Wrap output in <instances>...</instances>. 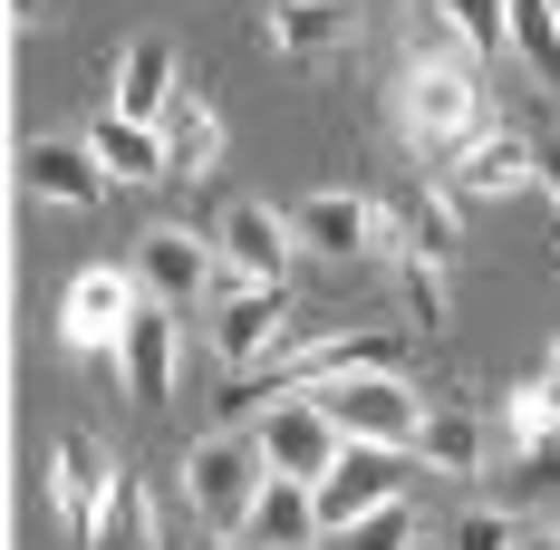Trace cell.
<instances>
[{
	"label": "cell",
	"instance_id": "cell-4",
	"mask_svg": "<svg viewBox=\"0 0 560 550\" xmlns=\"http://www.w3.org/2000/svg\"><path fill=\"white\" fill-rule=\"evenodd\" d=\"M387 502H406V444H348L319 473V531H358Z\"/></svg>",
	"mask_w": 560,
	"mask_h": 550
},
{
	"label": "cell",
	"instance_id": "cell-13",
	"mask_svg": "<svg viewBox=\"0 0 560 550\" xmlns=\"http://www.w3.org/2000/svg\"><path fill=\"white\" fill-rule=\"evenodd\" d=\"M377 203L368 194H310V203H290V232H300V251H319V261H368L377 251Z\"/></svg>",
	"mask_w": 560,
	"mask_h": 550
},
{
	"label": "cell",
	"instance_id": "cell-22",
	"mask_svg": "<svg viewBox=\"0 0 560 550\" xmlns=\"http://www.w3.org/2000/svg\"><path fill=\"white\" fill-rule=\"evenodd\" d=\"M348 39V0H271V49L280 58H319Z\"/></svg>",
	"mask_w": 560,
	"mask_h": 550
},
{
	"label": "cell",
	"instance_id": "cell-30",
	"mask_svg": "<svg viewBox=\"0 0 560 550\" xmlns=\"http://www.w3.org/2000/svg\"><path fill=\"white\" fill-rule=\"evenodd\" d=\"M10 20H20V30H39V20H49V0H10Z\"/></svg>",
	"mask_w": 560,
	"mask_h": 550
},
{
	"label": "cell",
	"instance_id": "cell-21",
	"mask_svg": "<svg viewBox=\"0 0 560 550\" xmlns=\"http://www.w3.org/2000/svg\"><path fill=\"white\" fill-rule=\"evenodd\" d=\"M88 550H155V493H145V473H136V464H116V483H107V502H97Z\"/></svg>",
	"mask_w": 560,
	"mask_h": 550
},
{
	"label": "cell",
	"instance_id": "cell-5",
	"mask_svg": "<svg viewBox=\"0 0 560 550\" xmlns=\"http://www.w3.org/2000/svg\"><path fill=\"white\" fill-rule=\"evenodd\" d=\"M136 309H145V280L136 271H78L68 300H58V348H78V358L107 348L116 358V338L136 329Z\"/></svg>",
	"mask_w": 560,
	"mask_h": 550
},
{
	"label": "cell",
	"instance_id": "cell-10",
	"mask_svg": "<svg viewBox=\"0 0 560 550\" xmlns=\"http://www.w3.org/2000/svg\"><path fill=\"white\" fill-rule=\"evenodd\" d=\"M20 184H30L39 203H58V213H88L116 174L97 165V145H88V136H39V145L20 155Z\"/></svg>",
	"mask_w": 560,
	"mask_h": 550
},
{
	"label": "cell",
	"instance_id": "cell-19",
	"mask_svg": "<svg viewBox=\"0 0 560 550\" xmlns=\"http://www.w3.org/2000/svg\"><path fill=\"white\" fill-rule=\"evenodd\" d=\"M155 126H165V155H174V174H213V165H223V107H213V97L174 87V107L155 116Z\"/></svg>",
	"mask_w": 560,
	"mask_h": 550
},
{
	"label": "cell",
	"instance_id": "cell-33",
	"mask_svg": "<svg viewBox=\"0 0 560 550\" xmlns=\"http://www.w3.org/2000/svg\"><path fill=\"white\" fill-rule=\"evenodd\" d=\"M194 550H223V541H194Z\"/></svg>",
	"mask_w": 560,
	"mask_h": 550
},
{
	"label": "cell",
	"instance_id": "cell-16",
	"mask_svg": "<svg viewBox=\"0 0 560 550\" xmlns=\"http://www.w3.org/2000/svg\"><path fill=\"white\" fill-rule=\"evenodd\" d=\"M88 145H97V165H107L116 184H165V174H174V155H165V126H145V116H116V107H97Z\"/></svg>",
	"mask_w": 560,
	"mask_h": 550
},
{
	"label": "cell",
	"instance_id": "cell-23",
	"mask_svg": "<svg viewBox=\"0 0 560 550\" xmlns=\"http://www.w3.org/2000/svg\"><path fill=\"white\" fill-rule=\"evenodd\" d=\"M416 464H435V473H483V416L435 406V416H425V435H416Z\"/></svg>",
	"mask_w": 560,
	"mask_h": 550
},
{
	"label": "cell",
	"instance_id": "cell-2",
	"mask_svg": "<svg viewBox=\"0 0 560 550\" xmlns=\"http://www.w3.org/2000/svg\"><path fill=\"white\" fill-rule=\"evenodd\" d=\"M406 136H416L425 155L474 145V136H483V78H474L464 58H416V68H406Z\"/></svg>",
	"mask_w": 560,
	"mask_h": 550
},
{
	"label": "cell",
	"instance_id": "cell-20",
	"mask_svg": "<svg viewBox=\"0 0 560 550\" xmlns=\"http://www.w3.org/2000/svg\"><path fill=\"white\" fill-rule=\"evenodd\" d=\"M107 107H116V116H145V126L174 107V49H165V39H126V58H116V97H107Z\"/></svg>",
	"mask_w": 560,
	"mask_h": 550
},
{
	"label": "cell",
	"instance_id": "cell-14",
	"mask_svg": "<svg viewBox=\"0 0 560 550\" xmlns=\"http://www.w3.org/2000/svg\"><path fill=\"white\" fill-rule=\"evenodd\" d=\"M310 541H319V483L271 473L261 502H252V522H242V550H310Z\"/></svg>",
	"mask_w": 560,
	"mask_h": 550
},
{
	"label": "cell",
	"instance_id": "cell-7",
	"mask_svg": "<svg viewBox=\"0 0 560 550\" xmlns=\"http://www.w3.org/2000/svg\"><path fill=\"white\" fill-rule=\"evenodd\" d=\"M126 271L145 280V300H155V309H194V300L223 280V251H213L203 232H184V222H155V232L136 242V261H126Z\"/></svg>",
	"mask_w": 560,
	"mask_h": 550
},
{
	"label": "cell",
	"instance_id": "cell-34",
	"mask_svg": "<svg viewBox=\"0 0 560 550\" xmlns=\"http://www.w3.org/2000/svg\"><path fill=\"white\" fill-rule=\"evenodd\" d=\"M416 550H435V541H416Z\"/></svg>",
	"mask_w": 560,
	"mask_h": 550
},
{
	"label": "cell",
	"instance_id": "cell-27",
	"mask_svg": "<svg viewBox=\"0 0 560 550\" xmlns=\"http://www.w3.org/2000/svg\"><path fill=\"white\" fill-rule=\"evenodd\" d=\"M406 309L416 329H445V261H406Z\"/></svg>",
	"mask_w": 560,
	"mask_h": 550
},
{
	"label": "cell",
	"instance_id": "cell-26",
	"mask_svg": "<svg viewBox=\"0 0 560 550\" xmlns=\"http://www.w3.org/2000/svg\"><path fill=\"white\" fill-rule=\"evenodd\" d=\"M512 541H522V522L493 512V502H483V512H464V522L445 531V550H512Z\"/></svg>",
	"mask_w": 560,
	"mask_h": 550
},
{
	"label": "cell",
	"instance_id": "cell-31",
	"mask_svg": "<svg viewBox=\"0 0 560 550\" xmlns=\"http://www.w3.org/2000/svg\"><path fill=\"white\" fill-rule=\"evenodd\" d=\"M512 550H560V541H532V531H522V541H512Z\"/></svg>",
	"mask_w": 560,
	"mask_h": 550
},
{
	"label": "cell",
	"instance_id": "cell-28",
	"mask_svg": "<svg viewBox=\"0 0 560 550\" xmlns=\"http://www.w3.org/2000/svg\"><path fill=\"white\" fill-rule=\"evenodd\" d=\"M348 550H416V522H406V502H387V512H368V522L348 531Z\"/></svg>",
	"mask_w": 560,
	"mask_h": 550
},
{
	"label": "cell",
	"instance_id": "cell-24",
	"mask_svg": "<svg viewBox=\"0 0 560 550\" xmlns=\"http://www.w3.org/2000/svg\"><path fill=\"white\" fill-rule=\"evenodd\" d=\"M464 58H512V0H435Z\"/></svg>",
	"mask_w": 560,
	"mask_h": 550
},
{
	"label": "cell",
	"instance_id": "cell-9",
	"mask_svg": "<svg viewBox=\"0 0 560 550\" xmlns=\"http://www.w3.org/2000/svg\"><path fill=\"white\" fill-rule=\"evenodd\" d=\"M454 194H474V203H512V194H532L541 184V145L532 136H503V126H483L474 145H454Z\"/></svg>",
	"mask_w": 560,
	"mask_h": 550
},
{
	"label": "cell",
	"instance_id": "cell-8",
	"mask_svg": "<svg viewBox=\"0 0 560 550\" xmlns=\"http://www.w3.org/2000/svg\"><path fill=\"white\" fill-rule=\"evenodd\" d=\"M290 329V300H280V280H232L223 309H213V358L223 367H261Z\"/></svg>",
	"mask_w": 560,
	"mask_h": 550
},
{
	"label": "cell",
	"instance_id": "cell-18",
	"mask_svg": "<svg viewBox=\"0 0 560 550\" xmlns=\"http://www.w3.org/2000/svg\"><path fill=\"white\" fill-rule=\"evenodd\" d=\"M454 203L445 194H406L387 222H377V251H396V261H454Z\"/></svg>",
	"mask_w": 560,
	"mask_h": 550
},
{
	"label": "cell",
	"instance_id": "cell-32",
	"mask_svg": "<svg viewBox=\"0 0 560 550\" xmlns=\"http://www.w3.org/2000/svg\"><path fill=\"white\" fill-rule=\"evenodd\" d=\"M551 386H560V348H551Z\"/></svg>",
	"mask_w": 560,
	"mask_h": 550
},
{
	"label": "cell",
	"instance_id": "cell-12",
	"mask_svg": "<svg viewBox=\"0 0 560 550\" xmlns=\"http://www.w3.org/2000/svg\"><path fill=\"white\" fill-rule=\"evenodd\" d=\"M107 483H116V454H97L88 435H58V444H49V512H58V531H68V541H88V531H97Z\"/></svg>",
	"mask_w": 560,
	"mask_h": 550
},
{
	"label": "cell",
	"instance_id": "cell-1",
	"mask_svg": "<svg viewBox=\"0 0 560 550\" xmlns=\"http://www.w3.org/2000/svg\"><path fill=\"white\" fill-rule=\"evenodd\" d=\"M261 483H271V454H261V435H242V425H213V435L184 454V493H194V512H203L223 541H242Z\"/></svg>",
	"mask_w": 560,
	"mask_h": 550
},
{
	"label": "cell",
	"instance_id": "cell-3",
	"mask_svg": "<svg viewBox=\"0 0 560 550\" xmlns=\"http://www.w3.org/2000/svg\"><path fill=\"white\" fill-rule=\"evenodd\" d=\"M310 396L338 416L348 444H406V454H416V435H425V406H416V386L396 377V367H358V377L310 386Z\"/></svg>",
	"mask_w": 560,
	"mask_h": 550
},
{
	"label": "cell",
	"instance_id": "cell-25",
	"mask_svg": "<svg viewBox=\"0 0 560 550\" xmlns=\"http://www.w3.org/2000/svg\"><path fill=\"white\" fill-rule=\"evenodd\" d=\"M512 49H522L532 78L560 87V0H512Z\"/></svg>",
	"mask_w": 560,
	"mask_h": 550
},
{
	"label": "cell",
	"instance_id": "cell-6",
	"mask_svg": "<svg viewBox=\"0 0 560 550\" xmlns=\"http://www.w3.org/2000/svg\"><path fill=\"white\" fill-rule=\"evenodd\" d=\"M252 435H261V454H271V473H300V483H319L338 454H348L338 416L319 406V396H300V386H280V396H271V416H261Z\"/></svg>",
	"mask_w": 560,
	"mask_h": 550
},
{
	"label": "cell",
	"instance_id": "cell-29",
	"mask_svg": "<svg viewBox=\"0 0 560 550\" xmlns=\"http://www.w3.org/2000/svg\"><path fill=\"white\" fill-rule=\"evenodd\" d=\"M541 194L560 203V145H541Z\"/></svg>",
	"mask_w": 560,
	"mask_h": 550
},
{
	"label": "cell",
	"instance_id": "cell-11",
	"mask_svg": "<svg viewBox=\"0 0 560 550\" xmlns=\"http://www.w3.org/2000/svg\"><path fill=\"white\" fill-rule=\"evenodd\" d=\"M213 251H223V280H280L290 251H300V232H290V213H271V203H232V213L213 222Z\"/></svg>",
	"mask_w": 560,
	"mask_h": 550
},
{
	"label": "cell",
	"instance_id": "cell-15",
	"mask_svg": "<svg viewBox=\"0 0 560 550\" xmlns=\"http://www.w3.org/2000/svg\"><path fill=\"white\" fill-rule=\"evenodd\" d=\"M116 377H126V396L136 406H165L174 396V309H136V329L116 338Z\"/></svg>",
	"mask_w": 560,
	"mask_h": 550
},
{
	"label": "cell",
	"instance_id": "cell-17",
	"mask_svg": "<svg viewBox=\"0 0 560 550\" xmlns=\"http://www.w3.org/2000/svg\"><path fill=\"white\" fill-rule=\"evenodd\" d=\"M406 358V338L396 329H358V338H319V348H300L290 367H280V386H329V377H358V367H396Z\"/></svg>",
	"mask_w": 560,
	"mask_h": 550
}]
</instances>
